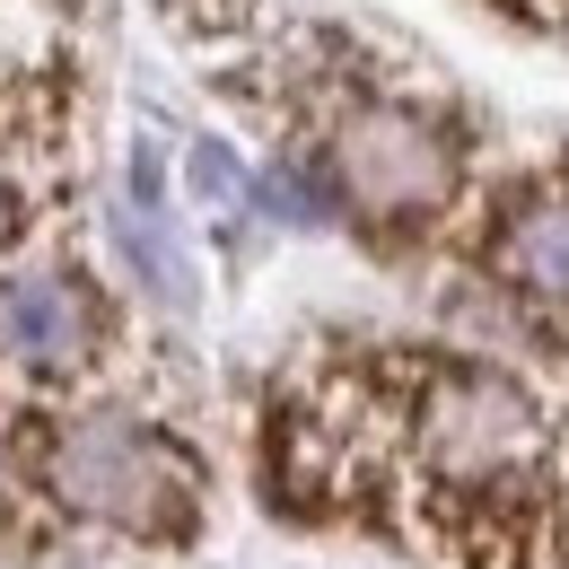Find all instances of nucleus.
Returning a JSON list of instances; mask_svg holds the SVG:
<instances>
[{
	"instance_id": "8",
	"label": "nucleus",
	"mask_w": 569,
	"mask_h": 569,
	"mask_svg": "<svg viewBox=\"0 0 569 569\" xmlns=\"http://www.w3.org/2000/svg\"><path fill=\"white\" fill-rule=\"evenodd\" d=\"M9 228H18V202H9V184H0V246H9Z\"/></svg>"
},
{
	"instance_id": "5",
	"label": "nucleus",
	"mask_w": 569,
	"mask_h": 569,
	"mask_svg": "<svg viewBox=\"0 0 569 569\" xmlns=\"http://www.w3.org/2000/svg\"><path fill=\"white\" fill-rule=\"evenodd\" d=\"M491 272L517 289L526 307L569 316V176L526 184V193L499 211V228H491Z\"/></svg>"
},
{
	"instance_id": "3",
	"label": "nucleus",
	"mask_w": 569,
	"mask_h": 569,
	"mask_svg": "<svg viewBox=\"0 0 569 569\" xmlns=\"http://www.w3.org/2000/svg\"><path fill=\"white\" fill-rule=\"evenodd\" d=\"M325 184L368 228H421L465 193V141L403 97H351L325 123Z\"/></svg>"
},
{
	"instance_id": "6",
	"label": "nucleus",
	"mask_w": 569,
	"mask_h": 569,
	"mask_svg": "<svg viewBox=\"0 0 569 569\" xmlns=\"http://www.w3.org/2000/svg\"><path fill=\"white\" fill-rule=\"evenodd\" d=\"M114 237H123V254L141 263V281L158 289L167 307H193V272H184V254H176L167 219H149V211H123V219H114Z\"/></svg>"
},
{
	"instance_id": "9",
	"label": "nucleus",
	"mask_w": 569,
	"mask_h": 569,
	"mask_svg": "<svg viewBox=\"0 0 569 569\" xmlns=\"http://www.w3.org/2000/svg\"><path fill=\"white\" fill-rule=\"evenodd\" d=\"M0 491H9V447H0Z\"/></svg>"
},
{
	"instance_id": "1",
	"label": "nucleus",
	"mask_w": 569,
	"mask_h": 569,
	"mask_svg": "<svg viewBox=\"0 0 569 569\" xmlns=\"http://www.w3.org/2000/svg\"><path fill=\"white\" fill-rule=\"evenodd\" d=\"M395 456L412 465L438 499V517H482V508H517L526 473L543 456V403L482 359H429L412 368L403 403H395Z\"/></svg>"
},
{
	"instance_id": "7",
	"label": "nucleus",
	"mask_w": 569,
	"mask_h": 569,
	"mask_svg": "<svg viewBox=\"0 0 569 569\" xmlns=\"http://www.w3.org/2000/svg\"><path fill=\"white\" fill-rule=\"evenodd\" d=\"M193 193H202V202H237V158H228L219 141L193 149Z\"/></svg>"
},
{
	"instance_id": "4",
	"label": "nucleus",
	"mask_w": 569,
	"mask_h": 569,
	"mask_svg": "<svg viewBox=\"0 0 569 569\" xmlns=\"http://www.w3.org/2000/svg\"><path fill=\"white\" fill-rule=\"evenodd\" d=\"M97 342H106V316H97V289L79 272H62V263L0 272V359L9 368L62 386V377H79L97 359Z\"/></svg>"
},
{
	"instance_id": "2",
	"label": "nucleus",
	"mask_w": 569,
	"mask_h": 569,
	"mask_svg": "<svg viewBox=\"0 0 569 569\" xmlns=\"http://www.w3.org/2000/svg\"><path fill=\"white\" fill-rule=\"evenodd\" d=\"M36 482L53 491L62 517L132 535V543H184L202 526V473L167 429L132 412H62L36 447Z\"/></svg>"
}]
</instances>
